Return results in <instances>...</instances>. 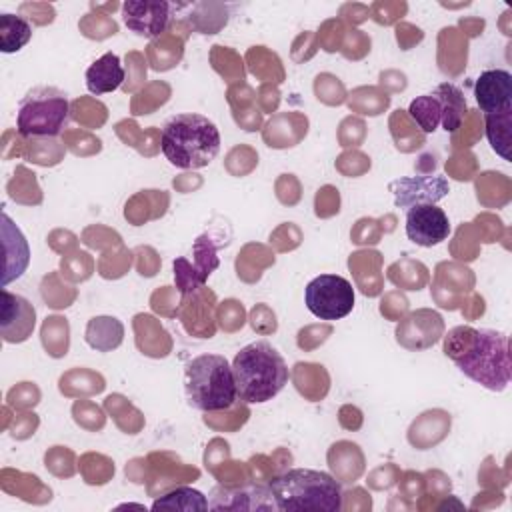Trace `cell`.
<instances>
[{
    "mask_svg": "<svg viewBox=\"0 0 512 512\" xmlns=\"http://www.w3.org/2000/svg\"><path fill=\"white\" fill-rule=\"evenodd\" d=\"M444 354L464 376L488 390L502 392L510 382V352L504 332L456 326L444 338Z\"/></svg>",
    "mask_w": 512,
    "mask_h": 512,
    "instance_id": "1",
    "label": "cell"
},
{
    "mask_svg": "<svg viewBox=\"0 0 512 512\" xmlns=\"http://www.w3.org/2000/svg\"><path fill=\"white\" fill-rule=\"evenodd\" d=\"M160 150L172 166L198 170L218 156L220 132L210 118L196 112H182L164 124Z\"/></svg>",
    "mask_w": 512,
    "mask_h": 512,
    "instance_id": "2",
    "label": "cell"
},
{
    "mask_svg": "<svg viewBox=\"0 0 512 512\" xmlns=\"http://www.w3.org/2000/svg\"><path fill=\"white\" fill-rule=\"evenodd\" d=\"M238 400L264 404L272 400L290 378L282 354L266 340H256L240 348L232 360Z\"/></svg>",
    "mask_w": 512,
    "mask_h": 512,
    "instance_id": "3",
    "label": "cell"
},
{
    "mask_svg": "<svg viewBox=\"0 0 512 512\" xmlns=\"http://www.w3.org/2000/svg\"><path fill=\"white\" fill-rule=\"evenodd\" d=\"M268 490L274 498L276 510H342L340 482L320 470L290 468L268 480Z\"/></svg>",
    "mask_w": 512,
    "mask_h": 512,
    "instance_id": "4",
    "label": "cell"
},
{
    "mask_svg": "<svg viewBox=\"0 0 512 512\" xmlns=\"http://www.w3.org/2000/svg\"><path fill=\"white\" fill-rule=\"evenodd\" d=\"M184 392L192 408L200 412L228 410L236 400L232 364L220 354H200L186 364Z\"/></svg>",
    "mask_w": 512,
    "mask_h": 512,
    "instance_id": "5",
    "label": "cell"
},
{
    "mask_svg": "<svg viewBox=\"0 0 512 512\" xmlns=\"http://www.w3.org/2000/svg\"><path fill=\"white\" fill-rule=\"evenodd\" d=\"M68 96L54 86L32 88L18 104L16 128L20 136H58L68 124Z\"/></svg>",
    "mask_w": 512,
    "mask_h": 512,
    "instance_id": "6",
    "label": "cell"
},
{
    "mask_svg": "<svg viewBox=\"0 0 512 512\" xmlns=\"http://www.w3.org/2000/svg\"><path fill=\"white\" fill-rule=\"evenodd\" d=\"M304 304L320 320H340L354 308V288L338 274H320L306 284Z\"/></svg>",
    "mask_w": 512,
    "mask_h": 512,
    "instance_id": "7",
    "label": "cell"
},
{
    "mask_svg": "<svg viewBox=\"0 0 512 512\" xmlns=\"http://www.w3.org/2000/svg\"><path fill=\"white\" fill-rule=\"evenodd\" d=\"M406 236L422 248H432L450 236V220L436 204H418L406 212Z\"/></svg>",
    "mask_w": 512,
    "mask_h": 512,
    "instance_id": "8",
    "label": "cell"
},
{
    "mask_svg": "<svg viewBox=\"0 0 512 512\" xmlns=\"http://www.w3.org/2000/svg\"><path fill=\"white\" fill-rule=\"evenodd\" d=\"M396 208H412L418 204H436L450 192V184L444 176H408L390 182Z\"/></svg>",
    "mask_w": 512,
    "mask_h": 512,
    "instance_id": "9",
    "label": "cell"
},
{
    "mask_svg": "<svg viewBox=\"0 0 512 512\" xmlns=\"http://www.w3.org/2000/svg\"><path fill=\"white\" fill-rule=\"evenodd\" d=\"M208 510H276L268 486L240 484L216 486L210 492Z\"/></svg>",
    "mask_w": 512,
    "mask_h": 512,
    "instance_id": "10",
    "label": "cell"
},
{
    "mask_svg": "<svg viewBox=\"0 0 512 512\" xmlns=\"http://www.w3.org/2000/svg\"><path fill=\"white\" fill-rule=\"evenodd\" d=\"M122 20L136 36H160L170 20V4L164 0H128L122 4Z\"/></svg>",
    "mask_w": 512,
    "mask_h": 512,
    "instance_id": "11",
    "label": "cell"
},
{
    "mask_svg": "<svg viewBox=\"0 0 512 512\" xmlns=\"http://www.w3.org/2000/svg\"><path fill=\"white\" fill-rule=\"evenodd\" d=\"M478 108L486 114H504L512 110V74L502 68L484 70L474 84Z\"/></svg>",
    "mask_w": 512,
    "mask_h": 512,
    "instance_id": "12",
    "label": "cell"
},
{
    "mask_svg": "<svg viewBox=\"0 0 512 512\" xmlns=\"http://www.w3.org/2000/svg\"><path fill=\"white\" fill-rule=\"evenodd\" d=\"M36 312L34 306L20 294L2 290V316L0 334L4 342H24L34 330Z\"/></svg>",
    "mask_w": 512,
    "mask_h": 512,
    "instance_id": "13",
    "label": "cell"
},
{
    "mask_svg": "<svg viewBox=\"0 0 512 512\" xmlns=\"http://www.w3.org/2000/svg\"><path fill=\"white\" fill-rule=\"evenodd\" d=\"M124 78H126V72L120 58L114 52H106L88 66L86 88L96 96L108 94L120 88Z\"/></svg>",
    "mask_w": 512,
    "mask_h": 512,
    "instance_id": "14",
    "label": "cell"
},
{
    "mask_svg": "<svg viewBox=\"0 0 512 512\" xmlns=\"http://www.w3.org/2000/svg\"><path fill=\"white\" fill-rule=\"evenodd\" d=\"M440 104V124L446 132H456L466 116V98L452 82H442L432 92Z\"/></svg>",
    "mask_w": 512,
    "mask_h": 512,
    "instance_id": "15",
    "label": "cell"
},
{
    "mask_svg": "<svg viewBox=\"0 0 512 512\" xmlns=\"http://www.w3.org/2000/svg\"><path fill=\"white\" fill-rule=\"evenodd\" d=\"M124 336V326L110 316H96L86 326V342L100 352L118 348Z\"/></svg>",
    "mask_w": 512,
    "mask_h": 512,
    "instance_id": "16",
    "label": "cell"
},
{
    "mask_svg": "<svg viewBox=\"0 0 512 512\" xmlns=\"http://www.w3.org/2000/svg\"><path fill=\"white\" fill-rule=\"evenodd\" d=\"M32 38V26L26 18L4 12L0 14V50L12 54L22 50Z\"/></svg>",
    "mask_w": 512,
    "mask_h": 512,
    "instance_id": "17",
    "label": "cell"
},
{
    "mask_svg": "<svg viewBox=\"0 0 512 512\" xmlns=\"http://www.w3.org/2000/svg\"><path fill=\"white\" fill-rule=\"evenodd\" d=\"M152 510H208V500L200 490L188 486H176L152 502Z\"/></svg>",
    "mask_w": 512,
    "mask_h": 512,
    "instance_id": "18",
    "label": "cell"
},
{
    "mask_svg": "<svg viewBox=\"0 0 512 512\" xmlns=\"http://www.w3.org/2000/svg\"><path fill=\"white\" fill-rule=\"evenodd\" d=\"M510 116H512V110L504 112V114H486L484 116L486 136L490 140V146L504 160H512V156H510Z\"/></svg>",
    "mask_w": 512,
    "mask_h": 512,
    "instance_id": "19",
    "label": "cell"
},
{
    "mask_svg": "<svg viewBox=\"0 0 512 512\" xmlns=\"http://www.w3.org/2000/svg\"><path fill=\"white\" fill-rule=\"evenodd\" d=\"M408 112L414 118V122L420 126L422 132H434L440 124V104L434 94L416 96L410 102Z\"/></svg>",
    "mask_w": 512,
    "mask_h": 512,
    "instance_id": "20",
    "label": "cell"
}]
</instances>
